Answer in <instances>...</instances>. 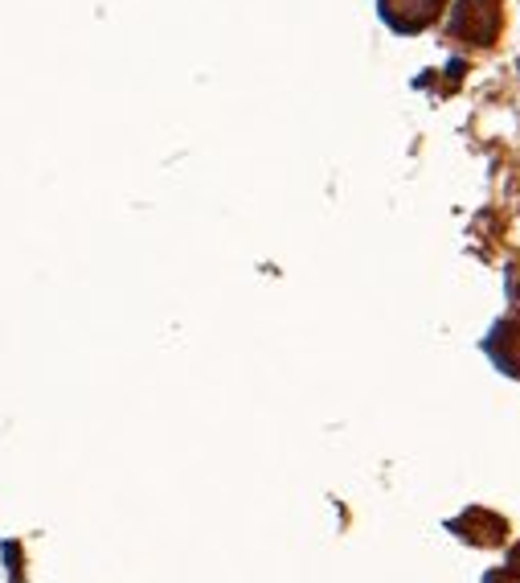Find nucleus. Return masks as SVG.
Returning <instances> with one entry per match:
<instances>
[{
	"instance_id": "1",
	"label": "nucleus",
	"mask_w": 520,
	"mask_h": 583,
	"mask_svg": "<svg viewBox=\"0 0 520 583\" xmlns=\"http://www.w3.org/2000/svg\"><path fill=\"white\" fill-rule=\"evenodd\" d=\"M500 0H459L451 13V37L468 41V46H492L500 37Z\"/></svg>"
},
{
	"instance_id": "2",
	"label": "nucleus",
	"mask_w": 520,
	"mask_h": 583,
	"mask_svg": "<svg viewBox=\"0 0 520 583\" xmlns=\"http://www.w3.org/2000/svg\"><path fill=\"white\" fill-rule=\"evenodd\" d=\"M451 531L471 543V547H500L504 538H508V522L500 514H492V510H480V505H471L463 517H455Z\"/></svg>"
},
{
	"instance_id": "3",
	"label": "nucleus",
	"mask_w": 520,
	"mask_h": 583,
	"mask_svg": "<svg viewBox=\"0 0 520 583\" xmlns=\"http://www.w3.org/2000/svg\"><path fill=\"white\" fill-rule=\"evenodd\" d=\"M382 13L398 34H419L438 21L443 0H382Z\"/></svg>"
},
{
	"instance_id": "4",
	"label": "nucleus",
	"mask_w": 520,
	"mask_h": 583,
	"mask_svg": "<svg viewBox=\"0 0 520 583\" xmlns=\"http://www.w3.org/2000/svg\"><path fill=\"white\" fill-rule=\"evenodd\" d=\"M484 349L492 354V361L500 366L504 374L520 378V321H500L492 329V337L484 342Z\"/></svg>"
},
{
	"instance_id": "5",
	"label": "nucleus",
	"mask_w": 520,
	"mask_h": 583,
	"mask_svg": "<svg viewBox=\"0 0 520 583\" xmlns=\"http://www.w3.org/2000/svg\"><path fill=\"white\" fill-rule=\"evenodd\" d=\"M504 580H508V583L517 580V583H520V543H517L512 550H508V563H504Z\"/></svg>"
},
{
	"instance_id": "6",
	"label": "nucleus",
	"mask_w": 520,
	"mask_h": 583,
	"mask_svg": "<svg viewBox=\"0 0 520 583\" xmlns=\"http://www.w3.org/2000/svg\"><path fill=\"white\" fill-rule=\"evenodd\" d=\"M4 555H9V571H13V580H21V563H17V543H4Z\"/></svg>"
}]
</instances>
